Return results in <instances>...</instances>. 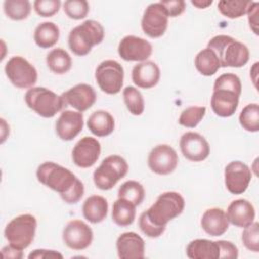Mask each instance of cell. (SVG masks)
<instances>
[{
    "label": "cell",
    "mask_w": 259,
    "mask_h": 259,
    "mask_svg": "<svg viewBox=\"0 0 259 259\" xmlns=\"http://www.w3.org/2000/svg\"><path fill=\"white\" fill-rule=\"evenodd\" d=\"M123 68L115 60H105L95 70V80L99 88L109 95H115L120 92L123 85Z\"/></svg>",
    "instance_id": "obj_8"
},
{
    "label": "cell",
    "mask_w": 259,
    "mask_h": 259,
    "mask_svg": "<svg viewBox=\"0 0 259 259\" xmlns=\"http://www.w3.org/2000/svg\"><path fill=\"white\" fill-rule=\"evenodd\" d=\"M241 126L247 132L256 133L259 131V106L257 103L247 104L239 115Z\"/></svg>",
    "instance_id": "obj_35"
},
{
    "label": "cell",
    "mask_w": 259,
    "mask_h": 259,
    "mask_svg": "<svg viewBox=\"0 0 259 259\" xmlns=\"http://www.w3.org/2000/svg\"><path fill=\"white\" fill-rule=\"evenodd\" d=\"M83 113L74 110H64L56 121V133L63 141H72L83 130Z\"/></svg>",
    "instance_id": "obj_18"
},
{
    "label": "cell",
    "mask_w": 259,
    "mask_h": 259,
    "mask_svg": "<svg viewBox=\"0 0 259 259\" xmlns=\"http://www.w3.org/2000/svg\"><path fill=\"white\" fill-rule=\"evenodd\" d=\"M83 217L91 224H99L107 215L108 202L101 195H91L82 205Z\"/></svg>",
    "instance_id": "obj_25"
},
{
    "label": "cell",
    "mask_w": 259,
    "mask_h": 259,
    "mask_svg": "<svg viewBox=\"0 0 259 259\" xmlns=\"http://www.w3.org/2000/svg\"><path fill=\"white\" fill-rule=\"evenodd\" d=\"M66 15L75 20L83 19L89 12V3L86 0H67L63 4Z\"/></svg>",
    "instance_id": "obj_37"
},
{
    "label": "cell",
    "mask_w": 259,
    "mask_h": 259,
    "mask_svg": "<svg viewBox=\"0 0 259 259\" xmlns=\"http://www.w3.org/2000/svg\"><path fill=\"white\" fill-rule=\"evenodd\" d=\"M252 2L253 1L221 0L218 3V9L227 18H240L247 13V10Z\"/></svg>",
    "instance_id": "obj_33"
},
{
    "label": "cell",
    "mask_w": 259,
    "mask_h": 259,
    "mask_svg": "<svg viewBox=\"0 0 259 259\" xmlns=\"http://www.w3.org/2000/svg\"><path fill=\"white\" fill-rule=\"evenodd\" d=\"M128 171V165L119 155H110L102 160L93 172V181L97 188L109 190L123 178Z\"/></svg>",
    "instance_id": "obj_6"
},
{
    "label": "cell",
    "mask_w": 259,
    "mask_h": 259,
    "mask_svg": "<svg viewBox=\"0 0 259 259\" xmlns=\"http://www.w3.org/2000/svg\"><path fill=\"white\" fill-rule=\"evenodd\" d=\"M60 37V28L52 21L39 23L33 33V39L37 47L41 49H50L54 47Z\"/></svg>",
    "instance_id": "obj_27"
},
{
    "label": "cell",
    "mask_w": 259,
    "mask_h": 259,
    "mask_svg": "<svg viewBox=\"0 0 259 259\" xmlns=\"http://www.w3.org/2000/svg\"><path fill=\"white\" fill-rule=\"evenodd\" d=\"M117 195L118 198H124L138 206L145 198V189L140 182L128 180L119 186Z\"/></svg>",
    "instance_id": "obj_31"
},
{
    "label": "cell",
    "mask_w": 259,
    "mask_h": 259,
    "mask_svg": "<svg viewBox=\"0 0 259 259\" xmlns=\"http://www.w3.org/2000/svg\"><path fill=\"white\" fill-rule=\"evenodd\" d=\"M117 255L120 259H142L145 257V242L135 232H125L116 240Z\"/></svg>",
    "instance_id": "obj_19"
},
{
    "label": "cell",
    "mask_w": 259,
    "mask_h": 259,
    "mask_svg": "<svg viewBox=\"0 0 259 259\" xmlns=\"http://www.w3.org/2000/svg\"><path fill=\"white\" fill-rule=\"evenodd\" d=\"M225 89L235 92L238 95L242 93V83L240 78L233 73H225L219 76L213 84V90Z\"/></svg>",
    "instance_id": "obj_38"
},
{
    "label": "cell",
    "mask_w": 259,
    "mask_h": 259,
    "mask_svg": "<svg viewBox=\"0 0 259 259\" xmlns=\"http://www.w3.org/2000/svg\"><path fill=\"white\" fill-rule=\"evenodd\" d=\"M37 222L34 215L24 213L12 219L5 227L4 237L8 244L20 249H26L34 240Z\"/></svg>",
    "instance_id": "obj_7"
},
{
    "label": "cell",
    "mask_w": 259,
    "mask_h": 259,
    "mask_svg": "<svg viewBox=\"0 0 259 259\" xmlns=\"http://www.w3.org/2000/svg\"><path fill=\"white\" fill-rule=\"evenodd\" d=\"M24 100L30 109L46 118L55 116L66 107L62 95H58L46 87L29 88L24 95Z\"/></svg>",
    "instance_id": "obj_5"
},
{
    "label": "cell",
    "mask_w": 259,
    "mask_h": 259,
    "mask_svg": "<svg viewBox=\"0 0 259 259\" xmlns=\"http://www.w3.org/2000/svg\"><path fill=\"white\" fill-rule=\"evenodd\" d=\"M229 224L226 211L220 207L206 209L200 220L203 231L212 237L224 235L229 229Z\"/></svg>",
    "instance_id": "obj_23"
},
{
    "label": "cell",
    "mask_w": 259,
    "mask_h": 259,
    "mask_svg": "<svg viewBox=\"0 0 259 259\" xmlns=\"http://www.w3.org/2000/svg\"><path fill=\"white\" fill-rule=\"evenodd\" d=\"M65 106H72L77 111L83 112L93 106L96 101L94 88L85 83H80L62 94Z\"/></svg>",
    "instance_id": "obj_17"
},
{
    "label": "cell",
    "mask_w": 259,
    "mask_h": 259,
    "mask_svg": "<svg viewBox=\"0 0 259 259\" xmlns=\"http://www.w3.org/2000/svg\"><path fill=\"white\" fill-rule=\"evenodd\" d=\"M258 7H259L258 2H252L246 13L248 15V22H249L250 28L256 35H258V15H259Z\"/></svg>",
    "instance_id": "obj_43"
},
{
    "label": "cell",
    "mask_w": 259,
    "mask_h": 259,
    "mask_svg": "<svg viewBox=\"0 0 259 259\" xmlns=\"http://www.w3.org/2000/svg\"><path fill=\"white\" fill-rule=\"evenodd\" d=\"M104 38V28L100 22L88 19L74 27L68 36L70 50L76 56L88 55L92 48L102 42Z\"/></svg>",
    "instance_id": "obj_4"
},
{
    "label": "cell",
    "mask_w": 259,
    "mask_h": 259,
    "mask_svg": "<svg viewBox=\"0 0 259 259\" xmlns=\"http://www.w3.org/2000/svg\"><path fill=\"white\" fill-rule=\"evenodd\" d=\"M229 223L238 228H246L255 221V208L253 204L244 198L233 200L227 208Z\"/></svg>",
    "instance_id": "obj_20"
},
{
    "label": "cell",
    "mask_w": 259,
    "mask_h": 259,
    "mask_svg": "<svg viewBox=\"0 0 259 259\" xmlns=\"http://www.w3.org/2000/svg\"><path fill=\"white\" fill-rule=\"evenodd\" d=\"M117 52L119 57L124 61L141 63L151 57L153 47L143 37L126 35L119 41Z\"/></svg>",
    "instance_id": "obj_14"
},
{
    "label": "cell",
    "mask_w": 259,
    "mask_h": 259,
    "mask_svg": "<svg viewBox=\"0 0 259 259\" xmlns=\"http://www.w3.org/2000/svg\"><path fill=\"white\" fill-rule=\"evenodd\" d=\"M225 185L232 194L244 193L251 181L249 166L241 161H232L225 168Z\"/></svg>",
    "instance_id": "obj_13"
},
{
    "label": "cell",
    "mask_w": 259,
    "mask_h": 259,
    "mask_svg": "<svg viewBox=\"0 0 259 259\" xmlns=\"http://www.w3.org/2000/svg\"><path fill=\"white\" fill-rule=\"evenodd\" d=\"M164 6L169 17H177L185 10V2L183 0H166L160 1Z\"/></svg>",
    "instance_id": "obj_41"
},
{
    "label": "cell",
    "mask_w": 259,
    "mask_h": 259,
    "mask_svg": "<svg viewBox=\"0 0 259 259\" xmlns=\"http://www.w3.org/2000/svg\"><path fill=\"white\" fill-rule=\"evenodd\" d=\"M101 153V146L97 139L83 137L72 150V160L80 168L92 167L98 160Z\"/></svg>",
    "instance_id": "obj_16"
},
{
    "label": "cell",
    "mask_w": 259,
    "mask_h": 259,
    "mask_svg": "<svg viewBox=\"0 0 259 259\" xmlns=\"http://www.w3.org/2000/svg\"><path fill=\"white\" fill-rule=\"evenodd\" d=\"M160 68L153 61H144L134 66L132 80L136 86L143 89H150L156 86L160 80Z\"/></svg>",
    "instance_id": "obj_21"
},
{
    "label": "cell",
    "mask_w": 259,
    "mask_h": 259,
    "mask_svg": "<svg viewBox=\"0 0 259 259\" xmlns=\"http://www.w3.org/2000/svg\"><path fill=\"white\" fill-rule=\"evenodd\" d=\"M115 122L113 116L106 110H96L87 119V127L96 137L109 136L114 131Z\"/></svg>",
    "instance_id": "obj_26"
},
{
    "label": "cell",
    "mask_w": 259,
    "mask_h": 259,
    "mask_svg": "<svg viewBox=\"0 0 259 259\" xmlns=\"http://www.w3.org/2000/svg\"><path fill=\"white\" fill-rule=\"evenodd\" d=\"M35 12L42 17H51L59 12L61 8L60 0H35L33 2Z\"/></svg>",
    "instance_id": "obj_40"
},
{
    "label": "cell",
    "mask_w": 259,
    "mask_h": 259,
    "mask_svg": "<svg viewBox=\"0 0 259 259\" xmlns=\"http://www.w3.org/2000/svg\"><path fill=\"white\" fill-rule=\"evenodd\" d=\"M194 66L196 70L203 76H212L221 68L217 55L208 48L198 52L194 59Z\"/></svg>",
    "instance_id": "obj_30"
},
{
    "label": "cell",
    "mask_w": 259,
    "mask_h": 259,
    "mask_svg": "<svg viewBox=\"0 0 259 259\" xmlns=\"http://www.w3.org/2000/svg\"><path fill=\"white\" fill-rule=\"evenodd\" d=\"M191 4L196 8L204 9L212 4V0H192Z\"/></svg>",
    "instance_id": "obj_46"
},
{
    "label": "cell",
    "mask_w": 259,
    "mask_h": 259,
    "mask_svg": "<svg viewBox=\"0 0 259 259\" xmlns=\"http://www.w3.org/2000/svg\"><path fill=\"white\" fill-rule=\"evenodd\" d=\"M4 70L9 81L17 88H31L37 81V71L35 67L21 56L10 58Z\"/></svg>",
    "instance_id": "obj_9"
},
{
    "label": "cell",
    "mask_w": 259,
    "mask_h": 259,
    "mask_svg": "<svg viewBox=\"0 0 259 259\" xmlns=\"http://www.w3.org/2000/svg\"><path fill=\"white\" fill-rule=\"evenodd\" d=\"M29 259H44V258H59L62 259L63 255L55 250H47V249H36L33 250L29 255Z\"/></svg>",
    "instance_id": "obj_44"
},
{
    "label": "cell",
    "mask_w": 259,
    "mask_h": 259,
    "mask_svg": "<svg viewBox=\"0 0 259 259\" xmlns=\"http://www.w3.org/2000/svg\"><path fill=\"white\" fill-rule=\"evenodd\" d=\"M259 224L253 222L250 226L244 228L242 233V242L244 246L252 252H259Z\"/></svg>",
    "instance_id": "obj_39"
},
{
    "label": "cell",
    "mask_w": 259,
    "mask_h": 259,
    "mask_svg": "<svg viewBox=\"0 0 259 259\" xmlns=\"http://www.w3.org/2000/svg\"><path fill=\"white\" fill-rule=\"evenodd\" d=\"M46 62L49 69L58 75H63L69 72L72 68V58L68 52L62 48L50 51L47 55Z\"/></svg>",
    "instance_id": "obj_29"
},
{
    "label": "cell",
    "mask_w": 259,
    "mask_h": 259,
    "mask_svg": "<svg viewBox=\"0 0 259 259\" xmlns=\"http://www.w3.org/2000/svg\"><path fill=\"white\" fill-rule=\"evenodd\" d=\"M221 246V258L236 259L239 256V250L235 244L230 241L219 240Z\"/></svg>",
    "instance_id": "obj_42"
},
{
    "label": "cell",
    "mask_w": 259,
    "mask_h": 259,
    "mask_svg": "<svg viewBox=\"0 0 259 259\" xmlns=\"http://www.w3.org/2000/svg\"><path fill=\"white\" fill-rule=\"evenodd\" d=\"M186 255L190 259H220V242L207 239H195L187 245Z\"/></svg>",
    "instance_id": "obj_24"
},
{
    "label": "cell",
    "mask_w": 259,
    "mask_h": 259,
    "mask_svg": "<svg viewBox=\"0 0 259 259\" xmlns=\"http://www.w3.org/2000/svg\"><path fill=\"white\" fill-rule=\"evenodd\" d=\"M3 9L6 16L12 20H23L31 11V4L27 0H5Z\"/></svg>",
    "instance_id": "obj_32"
},
{
    "label": "cell",
    "mask_w": 259,
    "mask_h": 259,
    "mask_svg": "<svg viewBox=\"0 0 259 259\" xmlns=\"http://www.w3.org/2000/svg\"><path fill=\"white\" fill-rule=\"evenodd\" d=\"M183 156L192 162L205 160L210 152V147L206 139L198 133L187 132L182 135L179 142Z\"/></svg>",
    "instance_id": "obj_15"
},
{
    "label": "cell",
    "mask_w": 259,
    "mask_h": 259,
    "mask_svg": "<svg viewBox=\"0 0 259 259\" xmlns=\"http://www.w3.org/2000/svg\"><path fill=\"white\" fill-rule=\"evenodd\" d=\"M1 254L4 258H11V259H21L23 257L22 250L8 244L7 246L3 247L1 250Z\"/></svg>",
    "instance_id": "obj_45"
},
{
    "label": "cell",
    "mask_w": 259,
    "mask_h": 259,
    "mask_svg": "<svg viewBox=\"0 0 259 259\" xmlns=\"http://www.w3.org/2000/svg\"><path fill=\"white\" fill-rule=\"evenodd\" d=\"M168 18L169 16L160 2L148 5L141 21L144 33L151 38L161 37L167 30Z\"/></svg>",
    "instance_id": "obj_10"
},
{
    "label": "cell",
    "mask_w": 259,
    "mask_h": 259,
    "mask_svg": "<svg viewBox=\"0 0 259 259\" xmlns=\"http://www.w3.org/2000/svg\"><path fill=\"white\" fill-rule=\"evenodd\" d=\"M64 244L76 251L85 250L93 241L92 229L81 220L70 221L63 230Z\"/></svg>",
    "instance_id": "obj_12"
},
{
    "label": "cell",
    "mask_w": 259,
    "mask_h": 259,
    "mask_svg": "<svg viewBox=\"0 0 259 259\" xmlns=\"http://www.w3.org/2000/svg\"><path fill=\"white\" fill-rule=\"evenodd\" d=\"M111 218L117 226L127 227L136 219V205L124 198H118L113 202Z\"/></svg>",
    "instance_id": "obj_28"
},
{
    "label": "cell",
    "mask_w": 259,
    "mask_h": 259,
    "mask_svg": "<svg viewBox=\"0 0 259 259\" xmlns=\"http://www.w3.org/2000/svg\"><path fill=\"white\" fill-rule=\"evenodd\" d=\"M206 112L205 106H190L184 109L179 118L178 122L180 125L193 128L197 126V124L201 121V119L204 117Z\"/></svg>",
    "instance_id": "obj_36"
},
{
    "label": "cell",
    "mask_w": 259,
    "mask_h": 259,
    "mask_svg": "<svg viewBox=\"0 0 259 259\" xmlns=\"http://www.w3.org/2000/svg\"><path fill=\"white\" fill-rule=\"evenodd\" d=\"M37 180L58 192L61 198L68 204L77 203L84 195V184L76 175L54 162H45L36 169Z\"/></svg>",
    "instance_id": "obj_2"
},
{
    "label": "cell",
    "mask_w": 259,
    "mask_h": 259,
    "mask_svg": "<svg viewBox=\"0 0 259 259\" xmlns=\"http://www.w3.org/2000/svg\"><path fill=\"white\" fill-rule=\"evenodd\" d=\"M183 196L176 191H166L160 194L156 201L139 218L141 231L150 238L160 237L166 230L167 224L180 215L184 209Z\"/></svg>",
    "instance_id": "obj_1"
},
{
    "label": "cell",
    "mask_w": 259,
    "mask_h": 259,
    "mask_svg": "<svg viewBox=\"0 0 259 259\" xmlns=\"http://www.w3.org/2000/svg\"><path fill=\"white\" fill-rule=\"evenodd\" d=\"M124 104L133 115H141L145 110V101L142 93L134 86H127L122 91Z\"/></svg>",
    "instance_id": "obj_34"
},
{
    "label": "cell",
    "mask_w": 259,
    "mask_h": 259,
    "mask_svg": "<svg viewBox=\"0 0 259 259\" xmlns=\"http://www.w3.org/2000/svg\"><path fill=\"white\" fill-rule=\"evenodd\" d=\"M239 97L240 95L230 90H213L210 97L211 109L218 116L230 117L238 108Z\"/></svg>",
    "instance_id": "obj_22"
},
{
    "label": "cell",
    "mask_w": 259,
    "mask_h": 259,
    "mask_svg": "<svg viewBox=\"0 0 259 259\" xmlns=\"http://www.w3.org/2000/svg\"><path fill=\"white\" fill-rule=\"evenodd\" d=\"M207 48L214 52L221 67L240 68L245 66L250 58L249 49L245 44L226 34L210 38Z\"/></svg>",
    "instance_id": "obj_3"
},
{
    "label": "cell",
    "mask_w": 259,
    "mask_h": 259,
    "mask_svg": "<svg viewBox=\"0 0 259 259\" xmlns=\"http://www.w3.org/2000/svg\"><path fill=\"white\" fill-rule=\"evenodd\" d=\"M178 165L176 151L167 144L154 147L148 156V166L152 172L158 175L171 174Z\"/></svg>",
    "instance_id": "obj_11"
}]
</instances>
